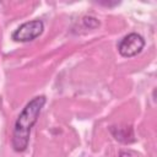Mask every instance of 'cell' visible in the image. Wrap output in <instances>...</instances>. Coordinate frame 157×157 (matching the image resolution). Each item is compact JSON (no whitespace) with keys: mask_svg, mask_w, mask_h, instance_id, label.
Segmentation results:
<instances>
[{"mask_svg":"<svg viewBox=\"0 0 157 157\" xmlns=\"http://www.w3.org/2000/svg\"><path fill=\"white\" fill-rule=\"evenodd\" d=\"M113 134V136L118 140V141H121V142H131L128 137H131L132 140L134 139V132H132V129L129 126V128H117V132L115 131H110Z\"/></svg>","mask_w":157,"mask_h":157,"instance_id":"obj_4","label":"cell"},{"mask_svg":"<svg viewBox=\"0 0 157 157\" xmlns=\"http://www.w3.org/2000/svg\"><path fill=\"white\" fill-rule=\"evenodd\" d=\"M145 47V39L139 33H129L118 43V52L124 58H132L141 53Z\"/></svg>","mask_w":157,"mask_h":157,"instance_id":"obj_3","label":"cell"},{"mask_svg":"<svg viewBox=\"0 0 157 157\" xmlns=\"http://www.w3.org/2000/svg\"><path fill=\"white\" fill-rule=\"evenodd\" d=\"M119 157H132V155L130 152H128V151H121L119 153Z\"/></svg>","mask_w":157,"mask_h":157,"instance_id":"obj_5","label":"cell"},{"mask_svg":"<svg viewBox=\"0 0 157 157\" xmlns=\"http://www.w3.org/2000/svg\"><path fill=\"white\" fill-rule=\"evenodd\" d=\"M44 31V23L42 20H32L18 26L11 34V38L15 42H32L38 38Z\"/></svg>","mask_w":157,"mask_h":157,"instance_id":"obj_2","label":"cell"},{"mask_svg":"<svg viewBox=\"0 0 157 157\" xmlns=\"http://www.w3.org/2000/svg\"><path fill=\"white\" fill-rule=\"evenodd\" d=\"M47 102L45 96H37L32 98L18 114L12 130L11 146L16 152H23L28 147L31 131L38 121L40 112Z\"/></svg>","mask_w":157,"mask_h":157,"instance_id":"obj_1","label":"cell"}]
</instances>
